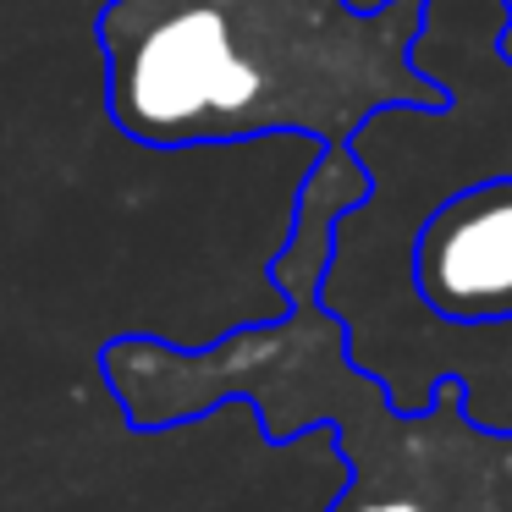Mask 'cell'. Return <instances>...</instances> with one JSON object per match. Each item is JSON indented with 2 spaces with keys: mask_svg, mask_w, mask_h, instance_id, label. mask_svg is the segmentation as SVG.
Segmentation results:
<instances>
[{
  "mask_svg": "<svg viewBox=\"0 0 512 512\" xmlns=\"http://www.w3.org/2000/svg\"><path fill=\"white\" fill-rule=\"evenodd\" d=\"M430 0H105V111L144 149L292 133L353 144L375 116H441L452 89L413 61Z\"/></svg>",
  "mask_w": 512,
  "mask_h": 512,
  "instance_id": "cell-1",
  "label": "cell"
},
{
  "mask_svg": "<svg viewBox=\"0 0 512 512\" xmlns=\"http://www.w3.org/2000/svg\"><path fill=\"white\" fill-rule=\"evenodd\" d=\"M100 375L138 435L177 430L226 402H248L270 446L331 424L347 485L325 512H512V430H485L452 375L430 386V408H397L353 364L347 325L320 292L292 298L287 320L243 325L210 347L111 336Z\"/></svg>",
  "mask_w": 512,
  "mask_h": 512,
  "instance_id": "cell-2",
  "label": "cell"
},
{
  "mask_svg": "<svg viewBox=\"0 0 512 512\" xmlns=\"http://www.w3.org/2000/svg\"><path fill=\"white\" fill-rule=\"evenodd\" d=\"M413 292L435 320H512V177L441 199L413 237Z\"/></svg>",
  "mask_w": 512,
  "mask_h": 512,
  "instance_id": "cell-3",
  "label": "cell"
},
{
  "mask_svg": "<svg viewBox=\"0 0 512 512\" xmlns=\"http://www.w3.org/2000/svg\"><path fill=\"white\" fill-rule=\"evenodd\" d=\"M375 193L369 166L353 155V144L314 149L309 171L298 182V204H292V232L276 254L265 259V281L281 298H309L325 287V270L336 259V232L347 215H358Z\"/></svg>",
  "mask_w": 512,
  "mask_h": 512,
  "instance_id": "cell-4",
  "label": "cell"
},
{
  "mask_svg": "<svg viewBox=\"0 0 512 512\" xmlns=\"http://www.w3.org/2000/svg\"><path fill=\"white\" fill-rule=\"evenodd\" d=\"M507 6V28H501V39H496V50H501V61L512 67V0H501Z\"/></svg>",
  "mask_w": 512,
  "mask_h": 512,
  "instance_id": "cell-5",
  "label": "cell"
}]
</instances>
